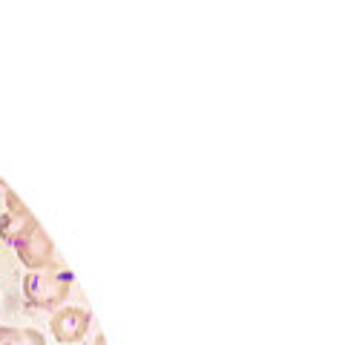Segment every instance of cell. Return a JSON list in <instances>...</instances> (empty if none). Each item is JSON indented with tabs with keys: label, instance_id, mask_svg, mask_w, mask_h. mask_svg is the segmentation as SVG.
<instances>
[{
	"label": "cell",
	"instance_id": "2",
	"mask_svg": "<svg viewBox=\"0 0 351 345\" xmlns=\"http://www.w3.org/2000/svg\"><path fill=\"white\" fill-rule=\"evenodd\" d=\"M66 294H69L66 282L52 277V273H47V270H32L26 277V296H29V302H35L38 308L61 305V302L66 299Z\"/></svg>",
	"mask_w": 351,
	"mask_h": 345
},
{
	"label": "cell",
	"instance_id": "1",
	"mask_svg": "<svg viewBox=\"0 0 351 345\" xmlns=\"http://www.w3.org/2000/svg\"><path fill=\"white\" fill-rule=\"evenodd\" d=\"M14 248H18V256L23 259V265H29L32 270L47 268L52 262V242L47 233H43V227L38 222H32L18 239H14Z\"/></svg>",
	"mask_w": 351,
	"mask_h": 345
},
{
	"label": "cell",
	"instance_id": "3",
	"mask_svg": "<svg viewBox=\"0 0 351 345\" xmlns=\"http://www.w3.org/2000/svg\"><path fill=\"white\" fill-rule=\"evenodd\" d=\"M86 328H90V311L84 308H61L52 316V334L58 337V342H78L84 340Z\"/></svg>",
	"mask_w": 351,
	"mask_h": 345
},
{
	"label": "cell",
	"instance_id": "5",
	"mask_svg": "<svg viewBox=\"0 0 351 345\" xmlns=\"http://www.w3.org/2000/svg\"><path fill=\"white\" fill-rule=\"evenodd\" d=\"M95 345H107V340H104V337H98V340H95Z\"/></svg>",
	"mask_w": 351,
	"mask_h": 345
},
{
	"label": "cell",
	"instance_id": "4",
	"mask_svg": "<svg viewBox=\"0 0 351 345\" xmlns=\"http://www.w3.org/2000/svg\"><path fill=\"white\" fill-rule=\"evenodd\" d=\"M0 345H47L35 328H0Z\"/></svg>",
	"mask_w": 351,
	"mask_h": 345
}]
</instances>
